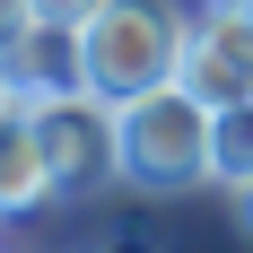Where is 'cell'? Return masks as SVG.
Returning a JSON list of instances; mask_svg holds the SVG:
<instances>
[{
    "label": "cell",
    "mask_w": 253,
    "mask_h": 253,
    "mask_svg": "<svg viewBox=\"0 0 253 253\" xmlns=\"http://www.w3.org/2000/svg\"><path fill=\"white\" fill-rule=\"evenodd\" d=\"M0 218H9V210H0Z\"/></svg>",
    "instance_id": "13"
},
{
    "label": "cell",
    "mask_w": 253,
    "mask_h": 253,
    "mask_svg": "<svg viewBox=\"0 0 253 253\" xmlns=\"http://www.w3.org/2000/svg\"><path fill=\"white\" fill-rule=\"evenodd\" d=\"M0 79H9V44H0Z\"/></svg>",
    "instance_id": "12"
},
{
    "label": "cell",
    "mask_w": 253,
    "mask_h": 253,
    "mask_svg": "<svg viewBox=\"0 0 253 253\" xmlns=\"http://www.w3.org/2000/svg\"><path fill=\"white\" fill-rule=\"evenodd\" d=\"M210 183L218 192H245L253 183V96H236V105L210 114Z\"/></svg>",
    "instance_id": "7"
},
{
    "label": "cell",
    "mask_w": 253,
    "mask_h": 253,
    "mask_svg": "<svg viewBox=\"0 0 253 253\" xmlns=\"http://www.w3.org/2000/svg\"><path fill=\"white\" fill-rule=\"evenodd\" d=\"M183 87H201L210 105L253 96V0H201L192 35H183Z\"/></svg>",
    "instance_id": "4"
},
{
    "label": "cell",
    "mask_w": 253,
    "mask_h": 253,
    "mask_svg": "<svg viewBox=\"0 0 253 253\" xmlns=\"http://www.w3.org/2000/svg\"><path fill=\"white\" fill-rule=\"evenodd\" d=\"M26 18H35V0H0V44H9V35H18Z\"/></svg>",
    "instance_id": "9"
},
{
    "label": "cell",
    "mask_w": 253,
    "mask_h": 253,
    "mask_svg": "<svg viewBox=\"0 0 253 253\" xmlns=\"http://www.w3.org/2000/svg\"><path fill=\"white\" fill-rule=\"evenodd\" d=\"M35 131H44V157H52L61 201H87L105 183H123V105L105 96V87L35 96Z\"/></svg>",
    "instance_id": "3"
},
{
    "label": "cell",
    "mask_w": 253,
    "mask_h": 253,
    "mask_svg": "<svg viewBox=\"0 0 253 253\" xmlns=\"http://www.w3.org/2000/svg\"><path fill=\"white\" fill-rule=\"evenodd\" d=\"M183 35H192L183 0H105L79 26V70H87V87H105L123 105V96H140V87L183 70Z\"/></svg>",
    "instance_id": "2"
},
{
    "label": "cell",
    "mask_w": 253,
    "mask_h": 253,
    "mask_svg": "<svg viewBox=\"0 0 253 253\" xmlns=\"http://www.w3.org/2000/svg\"><path fill=\"white\" fill-rule=\"evenodd\" d=\"M105 0H35V18H61V26H87Z\"/></svg>",
    "instance_id": "8"
},
{
    "label": "cell",
    "mask_w": 253,
    "mask_h": 253,
    "mask_svg": "<svg viewBox=\"0 0 253 253\" xmlns=\"http://www.w3.org/2000/svg\"><path fill=\"white\" fill-rule=\"evenodd\" d=\"M9 79H18L26 96L87 87V70H79V26H61V18H26L18 35H9Z\"/></svg>",
    "instance_id": "6"
},
{
    "label": "cell",
    "mask_w": 253,
    "mask_h": 253,
    "mask_svg": "<svg viewBox=\"0 0 253 253\" xmlns=\"http://www.w3.org/2000/svg\"><path fill=\"white\" fill-rule=\"evenodd\" d=\"M61 201V183H52V157H44V131H35V105L18 114H0V210L26 218V210Z\"/></svg>",
    "instance_id": "5"
},
{
    "label": "cell",
    "mask_w": 253,
    "mask_h": 253,
    "mask_svg": "<svg viewBox=\"0 0 253 253\" xmlns=\"http://www.w3.org/2000/svg\"><path fill=\"white\" fill-rule=\"evenodd\" d=\"M210 114L218 105L183 79L123 96V183L131 192H192L210 183Z\"/></svg>",
    "instance_id": "1"
},
{
    "label": "cell",
    "mask_w": 253,
    "mask_h": 253,
    "mask_svg": "<svg viewBox=\"0 0 253 253\" xmlns=\"http://www.w3.org/2000/svg\"><path fill=\"white\" fill-rule=\"evenodd\" d=\"M236 218H245V236H253V183H245V192H236Z\"/></svg>",
    "instance_id": "11"
},
{
    "label": "cell",
    "mask_w": 253,
    "mask_h": 253,
    "mask_svg": "<svg viewBox=\"0 0 253 253\" xmlns=\"http://www.w3.org/2000/svg\"><path fill=\"white\" fill-rule=\"evenodd\" d=\"M18 105H35V96H26L18 79H0V114H18Z\"/></svg>",
    "instance_id": "10"
}]
</instances>
